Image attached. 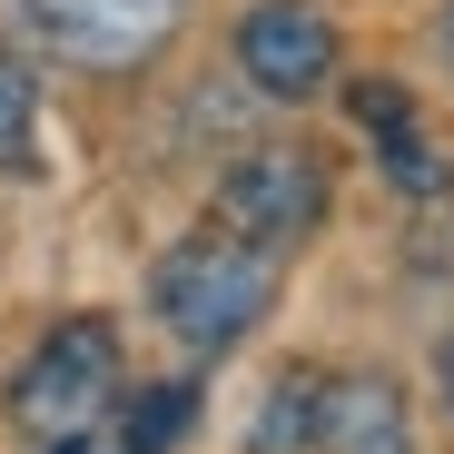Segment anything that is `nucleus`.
<instances>
[{
    "instance_id": "8",
    "label": "nucleus",
    "mask_w": 454,
    "mask_h": 454,
    "mask_svg": "<svg viewBox=\"0 0 454 454\" xmlns=\"http://www.w3.org/2000/svg\"><path fill=\"white\" fill-rule=\"evenodd\" d=\"M188 415H198L188 386H148V405L129 415V454H168V444L188 434Z\"/></svg>"
},
{
    "instance_id": "3",
    "label": "nucleus",
    "mask_w": 454,
    "mask_h": 454,
    "mask_svg": "<svg viewBox=\"0 0 454 454\" xmlns=\"http://www.w3.org/2000/svg\"><path fill=\"white\" fill-rule=\"evenodd\" d=\"M217 217H227V238H247V247H286V238H307L326 217V178L296 159V148H257V159H238L217 178Z\"/></svg>"
},
{
    "instance_id": "2",
    "label": "nucleus",
    "mask_w": 454,
    "mask_h": 454,
    "mask_svg": "<svg viewBox=\"0 0 454 454\" xmlns=\"http://www.w3.org/2000/svg\"><path fill=\"white\" fill-rule=\"evenodd\" d=\"M109 386H119V336L99 326V317H69L30 365H20V386H11V415L50 444V434H90V415L109 405Z\"/></svg>"
},
{
    "instance_id": "5",
    "label": "nucleus",
    "mask_w": 454,
    "mask_h": 454,
    "mask_svg": "<svg viewBox=\"0 0 454 454\" xmlns=\"http://www.w3.org/2000/svg\"><path fill=\"white\" fill-rule=\"evenodd\" d=\"M238 69L267 90V99H317L336 80V30L326 11H296V0H277V11H257L238 30Z\"/></svg>"
},
{
    "instance_id": "10",
    "label": "nucleus",
    "mask_w": 454,
    "mask_h": 454,
    "mask_svg": "<svg viewBox=\"0 0 454 454\" xmlns=\"http://www.w3.org/2000/svg\"><path fill=\"white\" fill-rule=\"evenodd\" d=\"M317 425V395H307V375H286V395L267 405V425H257V454H277L286 434H307Z\"/></svg>"
},
{
    "instance_id": "9",
    "label": "nucleus",
    "mask_w": 454,
    "mask_h": 454,
    "mask_svg": "<svg viewBox=\"0 0 454 454\" xmlns=\"http://www.w3.org/2000/svg\"><path fill=\"white\" fill-rule=\"evenodd\" d=\"M30 119H40V90H30V69L0 50V159H20V148H30Z\"/></svg>"
},
{
    "instance_id": "6",
    "label": "nucleus",
    "mask_w": 454,
    "mask_h": 454,
    "mask_svg": "<svg viewBox=\"0 0 454 454\" xmlns=\"http://www.w3.org/2000/svg\"><path fill=\"white\" fill-rule=\"evenodd\" d=\"M326 454H415V425H405V395L386 375H336L317 395V425H307Z\"/></svg>"
},
{
    "instance_id": "12",
    "label": "nucleus",
    "mask_w": 454,
    "mask_h": 454,
    "mask_svg": "<svg viewBox=\"0 0 454 454\" xmlns=\"http://www.w3.org/2000/svg\"><path fill=\"white\" fill-rule=\"evenodd\" d=\"M50 454H99V444L90 434H50Z\"/></svg>"
},
{
    "instance_id": "7",
    "label": "nucleus",
    "mask_w": 454,
    "mask_h": 454,
    "mask_svg": "<svg viewBox=\"0 0 454 454\" xmlns=\"http://www.w3.org/2000/svg\"><path fill=\"white\" fill-rule=\"evenodd\" d=\"M356 119L375 129V148H386V168L425 198V188H444V168L425 159V129H415V109H405V90H356Z\"/></svg>"
},
{
    "instance_id": "4",
    "label": "nucleus",
    "mask_w": 454,
    "mask_h": 454,
    "mask_svg": "<svg viewBox=\"0 0 454 454\" xmlns=\"http://www.w3.org/2000/svg\"><path fill=\"white\" fill-rule=\"evenodd\" d=\"M11 20L69 59H138L178 30V0H11Z\"/></svg>"
},
{
    "instance_id": "1",
    "label": "nucleus",
    "mask_w": 454,
    "mask_h": 454,
    "mask_svg": "<svg viewBox=\"0 0 454 454\" xmlns=\"http://www.w3.org/2000/svg\"><path fill=\"white\" fill-rule=\"evenodd\" d=\"M148 307H159V326L178 346L217 356V346H238L277 307V247H247V238H227V227H207V238H188V247L159 257Z\"/></svg>"
},
{
    "instance_id": "11",
    "label": "nucleus",
    "mask_w": 454,
    "mask_h": 454,
    "mask_svg": "<svg viewBox=\"0 0 454 454\" xmlns=\"http://www.w3.org/2000/svg\"><path fill=\"white\" fill-rule=\"evenodd\" d=\"M434 386H444V415H454V336L434 346Z\"/></svg>"
}]
</instances>
